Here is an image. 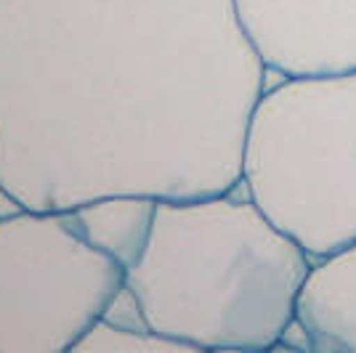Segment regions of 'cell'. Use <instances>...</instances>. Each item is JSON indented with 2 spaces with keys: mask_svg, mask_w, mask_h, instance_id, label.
I'll list each match as a JSON object with an SVG mask.
<instances>
[{
  "mask_svg": "<svg viewBox=\"0 0 356 353\" xmlns=\"http://www.w3.org/2000/svg\"><path fill=\"white\" fill-rule=\"evenodd\" d=\"M74 353H192L184 343L154 332L136 303L134 293L122 284L106 311L90 324L72 345Z\"/></svg>",
  "mask_w": 356,
  "mask_h": 353,
  "instance_id": "8",
  "label": "cell"
},
{
  "mask_svg": "<svg viewBox=\"0 0 356 353\" xmlns=\"http://www.w3.org/2000/svg\"><path fill=\"white\" fill-rule=\"evenodd\" d=\"M266 85L234 0H0V194L232 192Z\"/></svg>",
  "mask_w": 356,
  "mask_h": 353,
  "instance_id": "1",
  "label": "cell"
},
{
  "mask_svg": "<svg viewBox=\"0 0 356 353\" xmlns=\"http://www.w3.org/2000/svg\"><path fill=\"white\" fill-rule=\"evenodd\" d=\"M239 186L312 258L356 239V72L282 77L255 104Z\"/></svg>",
  "mask_w": 356,
  "mask_h": 353,
  "instance_id": "3",
  "label": "cell"
},
{
  "mask_svg": "<svg viewBox=\"0 0 356 353\" xmlns=\"http://www.w3.org/2000/svg\"><path fill=\"white\" fill-rule=\"evenodd\" d=\"M312 255L245 194L157 199L128 271L144 322L189 351H271L293 329Z\"/></svg>",
  "mask_w": 356,
  "mask_h": 353,
  "instance_id": "2",
  "label": "cell"
},
{
  "mask_svg": "<svg viewBox=\"0 0 356 353\" xmlns=\"http://www.w3.org/2000/svg\"><path fill=\"white\" fill-rule=\"evenodd\" d=\"M122 284L72 207L0 215V353L72 351Z\"/></svg>",
  "mask_w": 356,
  "mask_h": 353,
  "instance_id": "4",
  "label": "cell"
},
{
  "mask_svg": "<svg viewBox=\"0 0 356 353\" xmlns=\"http://www.w3.org/2000/svg\"><path fill=\"white\" fill-rule=\"evenodd\" d=\"M154 197L141 194H115L90 199L72 207L83 231L104 252L125 265V271L138 261L152 231L154 218Z\"/></svg>",
  "mask_w": 356,
  "mask_h": 353,
  "instance_id": "7",
  "label": "cell"
},
{
  "mask_svg": "<svg viewBox=\"0 0 356 353\" xmlns=\"http://www.w3.org/2000/svg\"><path fill=\"white\" fill-rule=\"evenodd\" d=\"M290 332H298L312 351L356 353V239L312 258Z\"/></svg>",
  "mask_w": 356,
  "mask_h": 353,
  "instance_id": "6",
  "label": "cell"
},
{
  "mask_svg": "<svg viewBox=\"0 0 356 353\" xmlns=\"http://www.w3.org/2000/svg\"><path fill=\"white\" fill-rule=\"evenodd\" d=\"M268 74L356 72V0H234Z\"/></svg>",
  "mask_w": 356,
  "mask_h": 353,
  "instance_id": "5",
  "label": "cell"
}]
</instances>
